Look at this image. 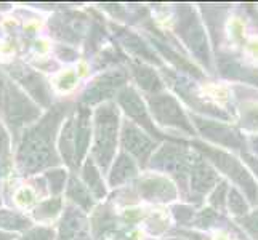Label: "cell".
I'll return each instance as SVG.
<instances>
[{"label":"cell","instance_id":"cell-1","mask_svg":"<svg viewBox=\"0 0 258 240\" xmlns=\"http://www.w3.org/2000/svg\"><path fill=\"white\" fill-rule=\"evenodd\" d=\"M68 112L69 104H55L40 120L26 128L16 154L18 170L23 175H34L59 164L55 139L59 123Z\"/></svg>","mask_w":258,"mask_h":240},{"label":"cell","instance_id":"cell-2","mask_svg":"<svg viewBox=\"0 0 258 240\" xmlns=\"http://www.w3.org/2000/svg\"><path fill=\"white\" fill-rule=\"evenodd\" d=\"M119 109L112 103H103L98 106L93 115V147L92 160L100 172H108L115 157L119 139Z\"/></svg>","mask_w":258,"mask_h":240},{"label":"cell","instance_id":"cell-3","mask_svg":"<svg viewBox=\"0 0 258 240\" xmlns=\"http://www.w3.org/2000/svg\"><path fill=\"white\" fill-rule=\"evenodd\" d=\"M0 115L15 135L23 127L35 123L40 117L39 106L2 72H0Z\"/></svg>","mask_w":258,"mask_h":240},{"label":"cell","instance_id":"cell-4","mask_svg":"<svg viewBox=\"0 0 258 240\" xmlns=\"http://www.w3.org/2000/svg\"><path fill=\"white\" fill-rule=\"evenodd\" d=\"M175 31L180 35L183 43L191 50L192 55L198 58L202 64L210 67V53L207 45L206 31H204L201 20L189 5L176 7V21Z\"/></svg>","mask_w":258,"mask_h":240},{"label":"cell","instance_id":"cell-5","mask_svg":"<svg viewBox=\"0 0 258 240\" xmlns=\"http://www.w3.org/2000/svg\"><path fill=\"white\" fill-rule=\"evenodd\" d=\"M201 157L196 155L194 152L184 146L178 144H164L161 149H157L154 155L151 157L149 165L151 168L159 172H167L173 175L180 186L184 189L186 188V178L191 173L192 167L196 165Z\"/></svg>","mask_w":258,"mask_h":240},{"label":"cell","instance_id":"cell-6","mask_svg":"<svg viewBox=\"0 0 258 240\" xmlns=\"http://www.w3.org/2000/svg\"><path fill=\"white\" fill-rule=\"evenodd\" d=\"M192 146L196 149H199L209 160H212V164H215L221 172H225L228 176L233 178V180L245 191L247 197L250 199L252 203L258 202V186L253 181V178L250 176V173H247L244 165H241V162H239L237 158L231 157L229 154L223 152V150L213 149V147L206 146L202 143H196V141L192 143Z\"/></svg>","mask_w":258,"mask_h":240},{"label":"cell","instance_id":"cell-7","mask_svg":"<svg viewBox=\"0 0 258 240\" xmlns=\"http://www.w3.org/2000/svg\"><path fill=\"white\" fill-rule=\"evenodd\" d=\"M117 103L122 108V111L127 114V117L130 122L135 123L137 127L141 130H145L149 136L157 138V139H167V141H173V143H183V141L172 138V136H165L161 130H157L154 120L151 119V115L145 106V101L141 100V96L133 87H123L122 90L117 93Z\"/></svg>","mask_w":258,"mask_h":240},{"label":"cell","instance_id":"cell-8","mask_svg":"<svg viewBox=\"0 0 258 240\" xmlns=\"http://www.w3.org/2000/svg\"><path fill=\"white\" fill-rule=\"evenodd\" d=\"M148 106L159 125L173 127V128L188 133V135H194L192 123L189 122L188 115L181 109L180 103H178L172 95H165V93L149 95Z\"/></svg>","mask_w":258,"mask_h":240},{"label":"cell","instance_id":"cell-9","mask_svg":"<svg viewBox=\"0 0 258 240\" xmlns=\"http://www.w3.org/2000/svg\"><path fill=\"white\" fill-rule=\"evenodd\" d=\"M127 84V72L123 69L106 70L93 78L82 93V103L87 108L101 104L117 95Z\"/></svg>","mask_w":258,"mask_h":240},{"label":"cell","instance_id":"cell-10","mask_svg":"<svg viewBox=\"0 0 258 240\" xmlns=\"http://www.w3.org/2000/svg\"><path fill=\"white\" fill-rule=\"evenodd\" d=\"M8 72L24 88V93L28 92L29 98L39 108H51V90L42 74L23 63L12 64Z\"/></svg>","mask_w":258,"mask_h":240},{"label":"cell","instance_id":"cell-11","mask_svg":"<svg viewBox=\"0 0 258 240\" xmlns=\"http://www.w3.org/2000/svg\"><path fill=\"white\" fill-rule=\"evenodd\" d=\"M120 144L123 152L128 154L133 160H137L141 167L148 164V160L153 157L157 146L156 141L146 131H143L130 120H125L122 123Z\"/></svg>","mask_w":258,"mask_h":240},{"label":"cell","instance_id":"cell-12","mask_svg":"<svg viewBox=\"0 0 258 240\" xmlns=\"http://www.w3.org/2000/svg\"><path fill=\"white\" fill-rule=\"evenodd\" d=\"M137 189L141 199L149 202L167 203L176 199V189L170 180L162 176H148L140 180Z\"/></svg>","mask_w":258,"mask_h":240},{"label":"cell","instance_id":"cell-13","mask_svg":"<svg viewBox=\"0 0 258 240\" xmlns=\"http://www.w3.org/2000/svg\"><path fill=\"white\" fill-rule=\"evenodd\" d=\"M192 120H194L196 128L202 133L204 138L215 141V143L228 146V147H241L242 146L241 136H239L234 130H231L229 127L223 125V123L201 119L198 115H192Z\"/></svg>","mask_w":258,"mask_h":240},{"label":"cell","instance_id":"cell-14","mask_svg":"<svg viewBox=\"0 0 258 240\" xmlns=\"http://www.w3.org/2000/svg\"><path fill=\"white\" fill-rule=\"evenodd\" d=\"M50 29L58 39L76 43L81 40V35L85 31V16L82 15H58L50 21Z\"/></svg>","mask_w":258,"mask_h":240},{"label":"cell","instance_id":"cell-15","mask_svg":"<svg viewBox=\"0 0 258 240\" xmlns=\"http://www.w3.org/2000/svg\"><path fill=\"white\" fill-rule=\"evenodd\" d=\"M112 31L120 45L128 53H132L133 56H137L138 59H145L148 63L161 64V61L157 59L154 50H151V47L140 37V35L128 31L127 28H120V26H112Z\"/></svg>","mask_w":258,"mask_h":240},{"label":"cell","instance_id":"cell-16","mask_svg":"<svg viewBox=\"0 0 258 240\" xmlns=\"http://www.w3.org/2000/svg\"><path fill=\"white\" fill-rule=\"evenodd\" d=\"M74 115H76V167H81L87 150L90 147L92 112L90 108L82 104L77 109H74Z\"/></svg>","mask_w":258,"mask_h":240},{"label":"cell","instance_id":"cell-17","mask_svg":"<svg viewBox=\"0 0 258 240\" xmlns=\"http://www.w3.org/2000/svg\"><path fill=\"white\" fill-rule=\"evenodd\" d=\"M87 226L88 223L84 213L74 207H68L59 224L58 240H82L88 237Z\"/></svg>","mask_w":258,"mask_h":240},{"label":"cell","instance_id":"cell-18","mask_svg":"<svg viewBox=\"0 0 258 240\" xmlns=\"http://www.w3.org/2000/svg\"><path fill=\"white\" fill-rule=\"evenodd\" d=\"M138 175L137 162L128 154L120 152L114 158V164L109 170V186L111 188H119V186L127 184Z\"/></svg>","mask_w":258,"mask_h":240},{"label":"cell","instance_id":"cell-19","mask_svg":"<svg viewBox=\"0 0 258 240\" xmlns=\"http://www.w3.org/2000/svg\"><path fill=\"white\" fill-rule=\"evenodd\" d=\"M58 147H59L61 158H63L69 167L76 168V115H74V111L68 115L66 122L63 123V128H61L59 139H58Z\"/></svg>","mask_w":258,"mask_h":240},{"label":"cell","instance_id":"cell-20","mask_svg":"<svg viewBox=\"0 0 258 240\" xmlns=\"http://www.w3.org/2000/svg\"><path fill=\"white\" fill-rule=\"evenodd\" d=\"M130 72L141 90H145L151 95H157L164 90V84H162L161 77L154 72L153 67L141 63V61L130 63Z\"/></svg>","mask_w":258,"mask_h":240},{"label":"cell","instance_id":"cell-21","mask_svg":"<svg viewBox=\"0 0 258 240\" xmlns=\"http://www.w3.org/2000/svg\"><path fill=\"white\" fill-rule=\"evenodd\" d=\"M189 175H191V191L196 194H206L218 183V176L215 170H212L202 160V157L196 162Z\"/></svg>","mask_w":258,"mask_h":240},{"label":"cell","instance_id":"cell-22","mask_svg":"<svg viewBox=\"0 0 258 240\" xmlns=\"http://www.w3.org/2000/svg\"><path fill=\"white\" fill-rule=\"evenodd\" d=\"M92 229H93V235L100 240H103L108 235H115L119 232L117 218H115L109 205L98 208V211L92 218Z\"/></svg>","mask_w":258,"mask_h":240},{"label":"cell","instance_id":"cell-23","mask_svg":"<svg viewBox=\"0 0 258 240\" xmlns=\"http://www.w3.org/2000/svg\"><path fill=\"white\" fill-rule=\"evenodd\" d=\"M82 180H84L85 188L90 191V194L95 199H104L106 197L108 189H106V186H104L100 168L95 165V162L92 158H87L84 167H82Z\"/></svg>","mask_w":258,"mask_h":240},{"label":"cell","instance_id":"cell-24","mask_svg":"<svg viewBox=\"0 0 258 240\" xmlns=\"http://www.w3.org/2000/svg\"><path fill=\"white\" fill-rule=\"evenodd\" d=\"M66 194H68V197L74 203H77V207H81L84 211H90L93 208V195L85 188V184L81 180H77L76 176H71Z\"/></svg>","mask_w":258,"mask_h":240},{"label":"cell","instance_id":"cell-25","mask_svg":"<svg viewBox=\"0 0 258 240\" xmlns=\"http://www.w3.org/2000/svg\"><path fill=\"white\" fill-rule=\"evenodd\" d=\"M151 42H153V45L162 53V55L165 56V59H168L170 63H173V66L178 69V70H184V72H188V74H192L194 77H198V78H201L202 77V74L199 72L198 69H196L192 64H189L188 61H186L183 56H180L178 55L176 51H173L170 47L167 45V43H164V42H161V40H157V39H151Z\"/></svg>","mask_w":258,"mask_h":240},{"label":"cell","instance_id":"cell-26","mask_svg":"<svg viewBox=\"0 0 258 240\" xmlns=\"http://www.w3.org/2000/svg\"><path fill=\"white\" fill-rule=\"evenodd\" d=\"M0 229L5 230H28L31 229V219L12 210H0Z\"/></svg>","mask_w":258,"mask_h":240},{"label":"cell","instance_id":"cell-27","mask_svg":"<svg viewBox=\"0 0 258 240\" xmlns=\"http://www.w3.org/2000/svg\"><path fill=\"white\" fill-rule=\"evenodd\" d=\"M61 207H63V200L59 197H53V199H47L40 202L34 210V218L39 221H47V219H53L58 213L61 211Z\"/></svg>","mask_w":258,"mask_h":240},{"label":"cell","instance_id":"cell-28","mask_svg":"<svg viewBox=\"0 0 258 240\" xmlns=\"http://www.w3.org/2000/svg\"><path fill=\"white\" fill-rule=\"evenodd\" d=\"M10 152V136H8L7 130L0 125V176H5L12 167Z\"/></svg>","mask_w":258,"mask_h":240},{"label":"cell","instance_id":"cell-29","mask_svg":"<svg viewBox=\"0 0 258 240\" xmlns=\"http://www.w3.org/2000/svg\"><path fill=\"white\" fill-rule=\"evenodd\" d=\"M66 172L64 170H59V168H56V170H48L45 173V180L48 183V189L51 194H61L64 191V184H66Z\"/></svg>","mask_w":258,"mask_h":240},{"label":"cell","instance_id":"cell-30","mask_svg":"<svg viewBox=\"0 0 258 240\" xmlns=\"http://www.w3.org/2000/svg\"><path fill=\"white\" fill-rule=\"evenodd\" d=\"M104 28L100 23H93L90 26V31H88V45H87V51L93 53L98 48L101 47V43L104 40Z\"/></svg>","mask_w":258,"mask_h":240},{"label":"cell","instance_id":"cell-31","mask_svg":"<svg viewBox=\"0 0 258 240\" xmlns=\"http://www.w3.org/2000/svg\"><path fill=\"white\" fill-rule=\"evenodd\" d=\"M20 240H55V232L51 227H31Z\"/></svg>","mask_w":258,"mask_h":240},{"label":"cell","instance_id":"cell-32","mask_svg":"<svg viewBox=\"0 0 258 240\" xmlns=\"http://www.w3.org/2000/svg\"><path fill=\"white\" fill-rule=\"evenodd\" d=\"M228 200H229V208H231V211L234 213V215H245V213H247V203L244 202L242 195L239 194L236 189L229 191Z\"/></svg>","mask_w":258,"mask_h":240},{"label":"cell","instance_id":"cell-33","mask_svg":"<svg viewBox=\"0 0 258 240\" xmlns=\"http://www.w3.org/2000/svg\"><path fill=\"white\" fill-rule=\"evenodd\" d=\"M226 191H228L226 183H220V186L217 188V191L213 192L212 199H210V203L215 208H218V210L225 208V194H226Z\"/></svg>","mask_w":258,"mask_h":240},{"label":"cell","instance_id":"cell-34","mask_svg":"<svg viewBox=\"0 0 258 240\" xmlns=\"http://www.w3.org/2000/svg\"><path fill=\"white\" fill-rule=\"evenodd\" d=\"M173 215H175L178 223H180V224H186V223H189V221L192 219L194 211L189 207L176 205V207H173Z\"/></svg>","mask_w":258,"mask_h":240},{"label":"cell","instance_id":"cell-35","mask_svg":"<svg viewBox=\"0 0 258 240\" xmlns=\"http://www.w3.org/2000/svg\"><path fill=\"white\" fill-rule=\"evenodd\" d=\"M242 127H245L248 130L258 128V108L245 109V114L242 117Z\"/></svg>","mask_w":258,"mask_h":240},{"label":"cell","instance_id":"cell-36","mask_svg":"<svg viewBox=\"0 0 258 240\" xmlns=\"http://www.w3.org/2000/svg\"><path fill=\"white\" fill-rule=\"evenodd\" d=\"M15 199H16V203H18V205H21V207H29L31 203H34L35 195H34V192H32L29 188H23V189H20V191L16 192Z\"/></svg>","mask_w":258,"mask_h":240},{"label":"cell","instance_id":"cell-37","mask_svg":"<svg viewBox=\"0 0 258 240\" xmlns=\"http://www.w3.org/2000/svg\"><path fill=\"white\" fill-rule=\"evenodd\" d=\"M76 84H77V75H76V72H73V70H69V72H64L63 75H61V78L58 80V88L59 90L68 92Z\"/></svg>","mask_w":258,"mask_h":240},{"label":"cell","instance_id":"cell-38","mask_svg":"<svg viewBox=\"0 0 258 240\" xmlns=\"http://www.w3.org/2000/svg\"><path fill=\"white\" fill-rule=\"evenodd\" d=\"M218 221V215L213 210H204L201 213V216L198 219V224L196 226H202V227H210L213 223Z\"/></svg>","mask_w":258,"mask_h":240},{"label":"cell","instance_id":"cell-39","mask_svg":"<svg viewBox=\"0 0 258 240\" xmlns=\"http://www.w3.org/2000/svg\"><path fill=\"white\" fill-rule=\"evenodd\" d=\"M242 223H244V227L252 234V237L258 240V211L252 213L250 216H247Z\"/></svg>","mask_w":258,"mask_h":240},{"label":"cell","instance_id":"cell-40","mask_svg":"<svg viewBox=\"0 0 258 240\" xmlns=\"http://www.w3.org/2000/svg\"><path fill=\"white\" fill-rule=\"evenodd\" d=\"M56 55H58V58L64 59V61H76L77 59V53L69 45H58Z\"/></svg>","mask_w":258,"mask_h":240},{"label":"cell","instance_id":"cell-41","mask_svg":"<svg viewBox=\"0 0 258 240\" xmlns=\"http://www.w3.org/2000/svg\"><path fill=\"white\" fill-rule=\"evenodd\" d=\"M13 238V235H10V234H4V232H0V240H12Z\"/></svg>","mask_w":258,"mask_h":240},{"label":"cell","instance_id":"cell-42","mask_svg":"<svg viewBox=\"0 0 258 240\" xmlns=\"http://www.w3.org/2000/svg\"><path fill=\"white\" fill-rule=\"evenodd\" d=\"M252 144H253V147H255V150H256V152H258V136L252 139Z\"/></svg>","mask_w":258,"mask_h":240},{"label":"cell","instance_id":"cell-43","mask_svg":"<svg viewBox=\"0 0 258 240\" xmlns=\"http://www.w3.org/2000/svg\"><path fill=\"white\" fill-rule=\"evenodd\" d=\"M170 240H181V238H170Z\"/></svg>","mask_w":258,"mask_h":240}]
</instances>
